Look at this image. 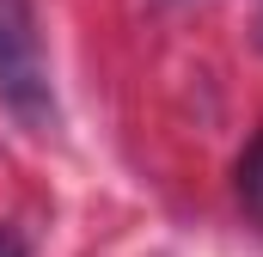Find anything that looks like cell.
Here are the masks:
<instances>
[{"label":"cell","instance_id":"cell-1","mask_svg":"<svg viewBox=\"0 0 263 257\" xmlns=\"http://www.w3.org/2000/svg\"><path fill=\"white\" fill-rule=\"evenodd\" d=\"M0 104L25 128H55V86L31 0H0Z\"/></svg>","mask_w":263,"mask_h":257},{"label":"cell","instance_id":"cell-2","mask_svg":"<svg viewBox=\"0 0 263 257\" xmlns=\"http://www.w3.org/2000/svg\"><path fill=\"white\" fill-rule=\"evenodd\" d=\"M239 196L251 202V214L263 221V135L245 147V159H239Z\"/></svg>","mask_w":263,"mask_h":257},{"label":"cell","instance_id":"cell-3","mask_svg":"<svg viewBox=\"0 0 263 257\" xmlns=\"http://www.w3.org/2000/svg\"><path fill=\"white\" fill-rule=\"evenodd\" d=\"M0 257H31V251H25V239H18L12 227H0Z\"/></svg>","mask_w":263,"mask_h":257},{"label":"cell","instance_id":"cell-4","mask_svg":"<svg viewBox=\"0 0 263 257\" xmlns=\"http://www.w3.org/2000/svg\"><path fill=\"white\" fill-rule=\"evenodd\" d=\"M257 31H263V19H257Z\"/></svg>","mask_w":263,"mask_h":257}]
</instances>
